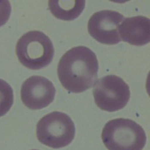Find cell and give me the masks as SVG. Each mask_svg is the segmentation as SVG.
<instances>
[{"label":"cell","instance_id":"6da1fadb","mask_svg":"<svg viewBox=\"0 0 150 150\" xmlns=\"http://www.w3.org/2000/svg\"><path fill=\"white\" fill-rule=\"evenodd\" d=\"M99 64L97 56L87 47L71 48L58 64L59 79L67 90L81 93L92 87L97 80Z\"/></svg>","mask_w":150,"mask_h":150},{"label":"cell","instance_id":"7a4b0ae2","mask_svg":"<svg viewBox=\"0 0 150 150\" xmlns=\"http://www.w3.org/2000/svg\"><path fill=\"white\" fill-rule=\"evenodd\" d=\"M102 139L109 150H142L146 142L144 129L133 120L124 118L107 122Z\"/></svg>","mask_w":150,"mask_h":150},{"label":"cell","instance_id":"3957f363","mask_svg":"<svg viewBox=\"0 0 150 150\" xmlns=\"http://www.w3.org/2000/svg\"><path fill=\"white\" fill-rule=\"evenodd\" d=\"M16 53L22 65L37 70L48 66L54 55L52 41L40 31H30L18 40Z\"/></svg>","mask_w":150,"mask_h":150},{"label":"cell","instance_id":"277c9868","mask_svg":"<svg viewBox=\"0 0 150 150\" xmlns=\"http://www.w3.org/2000/svg\"><path fill=\"white\" fill-rule=\"evenodd\" d=\"M75 136V126L67 114L53 112L42 117L37 125V137L42 144L59 149L69 145Z\"/></svg>","mask_w":150,"mask_h":150},{"label":"cell","instance_id":"5b68a950","mask_svg":"<svg viewBox=\"0 0 150 150\" xmlns=\"http://www.w3.org/2000/svg\"><path fill=\"white\" fill-rule=\"evenodd\" d=\"M93 95L99 108L112 112L122 110L127 105L130 98V89L121 77L108 75L96 81Z\"/></svg>","mask_w":150,"mask_h":150},{"label":"cell","instance_id":"8992f818","mask_svg":"<svg viewBox=\"0 0 150 150\" xmlns=\"http://www.w3.org/2000/svg\"><path fill=\"white\" fill-rule=\"evenodd\" d=\"M125 17L120 12L102 10L94 13L88 22L89 33L104 45H117L121 41L120 27Z\"/></svg>","mask_w":150,"mask_h":150},{"label":"cell","instance_id":"52a82bcc","mask_svg":"<svg viewBox=\"0 0 150 150\" xmlns=\"http://www.w3.org/2000/svg\"><path fill=\"white\" fill-rule=\"evenodd\" d=\"M56 89L48 79L40 76L28 78L22 86L21 98L30 110H41L50 105L54 99Z\"/></svg>","mask_w":150,"mask_h":150},{"label":"cell","instance_id":"ba28073f","mask_svg":"<svg viewBox=\"0 0 150 150\" xmlns=\"http://www.w3.org/2000/svg\"><path fill=\"white\" fill-rule=\"evenodd\" d=\"M122 40L134 46H143L150 41V20L143 16L125 18L120 27Z\"/></svg>","mask_w":150,"mask_h":150},{"label":"cell","instance_id":"9c48e42d","mask_svg":"<svg viewBox=\"0 0 150 150\" xmlns=\"http://www.w3.org/2000/svg\"><path fill=\"white\" fill-rule=\"evenodd\" d=\"M85 2L84 0H51L49 1V7L52 14L57 19L71 21L81 14L85 6Z\"/></svg>","mask_w":150,"mask_h":150},{"label":"cell","instance_id":"30bf717a","mask_svg":"<svg viewBox=\"0 0 150 150\" xmlns=\"http://www.w3.org/2000/svg\"><path fill=\"white\" fill-rule=\"evenodd\" d=\"M14 103L12 88L6 81L0 79V117L5 115Z\"/></svg>","mask_w":150,"mask_h":150},{"label":"cell","instance_id":"8fae6325","mask_svg":"<svg viewBox=\"0 0 150 150\" xmlns=\"http://www.w3.org/2000/svg\"><path fill=\"white\" fill-rule=\"evenodd\" d=\"M11 11L10 2L7 0H0V27L7 22L10 17Z\"/></svg>","mask_w":150,"mask_h":150},{"label":"cell","instance_id":"7c38bea8","mask_svg":"<svg viewBox=\"0 0 150 150\" xmlns=\"http://www.w3.org/2000/svg\"><path fill=\"white\" fill-rule=\"evenodd\" d=\"M33 150H37V149H33Z\"/></svg>","mask_w":150,"mask_h":150}]
</instances>
